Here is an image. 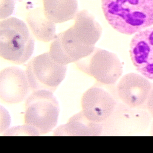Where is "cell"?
<instances>
[{
	"instance_id": "1",
	"label": "cell",
	"mask_w": 153,
	"mask_h": 153,
	"mask_svg": "<svg viewBox=\"0 0 153 153\" xmlns=\"http://www.w3.org/2000/svg\"><path fill=\"white\" fill-rule=\"evenodd\" d=\"M108 23L123 34L133 35L153 25V0H102Z\"/></svg>"
},
{
	"instance_id": "2",
	"label": "cell",
	"mask_w": 153,
	"mask_h": 153,
	"mask_svg": "<svg viewBox=\"0 0 153 153\" xmlns=\"http://www.w3.org/2000/svg\"><path fill=\"white\" fill-rule=\"evenodd\" d=\"M74 20V25L61 32V42L65 51L75 63L93 52L102 28L85 10L78 11Z\"/></svg>"
},
{
	"instance_id": "3",
	"label": "cell",
	"mask_w": 153,
	"mask_h": 153,
	"mask_svg": "<svg viewBox=\"0 0 153 153\" xmlns=\"http://www.w3.org/2000/svg\"><path fill=\"white\" fill-rule=\"evenodd\" d=\"M34 36L22 20L9 17L0 21V56L16 64H22L31 57Z\"/></svg>"
},
{
	"instance_id": "4",
	"label": "cell",
	"mask_w": 153,
	"mask_h": 153,
	"mask_svg": "<svg viewBox=\"0 0 153 153\" xmlns=\"http://www.w3.org/2000/svg\"><path fill=\"white\" fill-rule=\"evenodd\" d=\"M60 108L53 92L47 90L33 91L25 102V124L35 127L41 134L51 131L56 126Z\"/></svg>"
},
{
	"instance_id": "5",
	"label": "cell",
	"mask_w": 153,
	"mask_h": 153,
	"mask_svg": "<svg viewBox=\"0 0 153 153\" xmlns=\"http://www.w3.org/2000/svg\"><path fill=\"white\" fill-rule=\"evenodd\" d=\"M152 117L146 109L132 108L117 101L114 112L103 125V135L139 134L151 126Z\"/></svg>"
},
{
	"instance_id": "6",
	"label": "cell",
	"mask_w": 153,
	"mask_h": 153,
	"mask_svg": "<svg viewBox=\"0 0 153 153\" xmlns=\"http://www.w3.org/2000/svg\"><path fill=\"white\" fill-rule=\"evenodd\" d=\"M66 70V65L55 62L48 52L30 60L25 72L32 91L47 90L54 92L64 79Z\"/></svg>"
},
{
	"instance_id": "7",
	"label": "cell",
	"mask_w": 153,
	"mask_h": 153,
	"mask_svg": "<svg viewBox=\"0 0 153 153\" xmlns=\"http://www.w3.org/2000/svg\"><path fill=\"white\" fill-rule=\"evenodd\" d=\"M75 63L80 71L104 85L114 84L123 74L122 63L116 54L102 48H94Z\"/></svg>"
},
{
	"instance_id": "8",
	"label": "cell",
	"mask_w": 153,
	"mask_h": 153,
	"mask_svg": "<svg viewBox=\"0 0 153 153\" xmlns=\"http://www.w3.org/2000/svg\"><path fill=\"white\" fill-rule=\"evenodd\" d=\"M153 83L141 74L128 73L123 76L115 88L116 95L123 103L132 108H145Z\"/></svg>"
},
{
	"instance_id": "9",
	"label": "cell",
	"mask_w": 153,
	"mask_h": 153,
	"mask_svg": "<svg viewBox=\"0 0 153 153\" xmlns=\"http://www.w3.org/2000/svg\"><path fill=\"white\" fill-rule=\"evenodd\" d=\"M115 97L102 87L93 86L82 94V111L89 120L102 123L114 112L118 101Z\"/></svg>"
},
{
	"instance_id": "10",
	"label": "cell",
	"mask_w": 153,
	"mask_h": 153,
	"mask_svg": "<svg viewBox=\"0 0 153 153\" xmlns=\"http://www.w3.org/2000/svg\"><path fill=\"white\" fill-rule=\"evenodd\" d=\"M130 56L136 69L153 80V26L135 33L130 44Z\"/></svg>"
},
{
	"instance_id": "11",
	"label": "cell",
	"mask_w": 153,
	"mask_h": 153,
	"mask_svg": "<svg viewBox=\"0 0 153 153\" xmlns=\"http://www.w3.org/2000/svg\"><path fill=\"white\" fill-rule=\"evenodd\" d=\"M30 90L25 71L9 66L0 72V98L5 102L19 103L28 96Z\"/></svg>"
},
{
	"instance_id": "12",
	"label": "cell",
	"mask_w": 153,
	"mask_h": 153,
	"mask_svg": "<svg viewBox=\"0 0 153 153\" xmlns=\"http://www.w3.org/2000/svg\"><path fill=\"white\" fill-rule=\"evenodd\" d=\"M53 135L101 136L103 135V125L89 120L81 111L71 117L66 124L59 126L54 131Z\"/></svg>"
},
{
	"instance_id": "13",
	"label": "cell",
	"mask_w": 153,
	"mask_h": 153,
	"mask_svg": "<svg viewBox=\"0 0 153 153\" xmlns=\"http://www.w3.org/2000/svg\"><path fill=\"white\" fill-rule=\"evenodd\" d=\"M26 22L32 34L40 41H52L57 36L56 23L47 17L44 8L30 10L26 16Z\"/></svg>"
},
{
	"instance_id": "14",
	"label": "cell",
	"mask_w": 153,
	"mask_h": 153,
	"mask_svg": "<svg viewBox=\"0 0 153 153\" xmlns=\"http://www.w3.org/2000/svg\"><path fill=\"white\" fill-rule=\"evenodd\" d=\"M45 16L54 23L74 19L78 13V0H42Z\"/></svg>"
},
{
	"instance_id": "15",
	"label": "cell",
	"mask_w": 153,
	"mask_h": 153,
	"mask_svg": "<svg viewBox=\"0 0 153 153\" xmlns=\"http://www.w3.org/2000/svg\"><path fill=\"white\" fill-rule=\"evenodd\" d=\"M49 54L51 58L56 62L67 65L71 63H74L65 51L61 42V33L57 35L54 40L52 41L49 50Z\"/></svg>"
},
{
	"instance_id": "16",
	"label": "cell",
	"mask_w": 153,
	"mask_h": 153,
	"mask_svg": "<svg viewBox=\"0 0 153 153\" xmlns=\"http://www.w3.org/2000/svg\"><path fill=\"white\" fill-rule=\"evenodd\" d=\"M2 136H39L38 130L32 126L25 124L8 128Z\"/></svg>"
},
{
	"instance_id": "17",
	"label": "cell",
	"mask_w": 153,
	"mask_h": 153,
	"mask_svg": "<svg viewBox=\"0 0 153 153\" xmlns=\"http://www.w3.org/2000/svg\"><path fill=\"white\" fill-rule=\"evenodd\" d=\"M14 10V0H0V19L9 17Z\"/></svg>"
},
{
	"instance_id": "18",
	"label": "cell",
	"mask_w": 153,
	"mask_h": 153,
	"mask_svg": "<svg viewBox=\"0 0 153 153\" xmlns=\"http://www.w3.org/2000/svg\"><path fill=\"white\" fill-rule=\"evenodd\" d=\"M4 114H3V112L1 111V115L4 117V119H3V118H1V120H1V126H0L1 133H2L3 132L5 131L8 129V127L10 123V117L9 116L8 112L5 109H4Z\"/></svg>"
},
{
	"instance_id": "19",
	"label": "cell",
	"mask_w": 153,
	"mask_h": 153,
	"mask_svg": "<svg viewBox=\"0 0 153 153\" xmlns=\"http://www.w3.org/2000/svg\"><path fill=\"white\" fill-rule=\"evenodd\" d=\"M145 108L153 119V87L149 93L145 105Z\"/></svg>"
},
{
	"instance_id": "20",
	"label": "cell",
	"mask_w": 153,
	"mask_h": 153,
	"mask_svg": "<svg viewBox=\"0 0 153 153\" xmlns=\"http://www.w3.org/2000/svg\"><path fill=\"white\" fill-rule=\"evenodd\" d=\"M150 135L153 136V121L151 122V127H150Z\"/></svg>"
}]
</instances>
